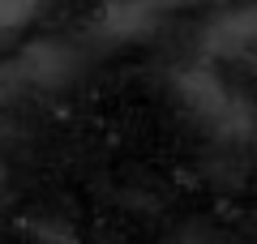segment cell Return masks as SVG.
Here are the masks:
<instances>
[{
	"mask_svg": "<svg viewBox=\"0 0 257 244\" xmlns=\"http://www.w3.org/2000/svg\"><path fill=\"white\" fill-rule=\"evenodd\" d=\"M248 52H257V0L236 5L206 26V56L236 60V56H248Z\"/></svg>",
	"mask_w": 257,
	"mask_h": 244,
	"instance_id": "obj_2",
	"label": "cell"
},
{
	"mask_svg": "<svg viewBox=\"0 0 257 244\" xmlns=\"http://www.w3.org/2000/svg\"><path fill=\"white\" fill-rule=\"evenodd\" d=\"M180 94H189V103H193V111H197V116L219 120V125L236 129L240 103L231 99V90H223L219 77H210V73H189V77H184V86H180Z\"/></svg>",
	"mask_w": 257,
	"mask_h": 244,
	"instance_id": "obj_3",
	"label": "cell"
},
{
	"mask_svg": "<svg viewBox=\"0 0 257 244\" xmlns=\"http://www.w3.org/2000/svg\"><path fill=\"white\" fill-rule=\"evenodd\" d=\"M167 5L172 0H111L107 9L94 22V35H103L107 43H128V39H142L167 18Z\"/></svg>",
	"mask_w": 257,
	"mask_h": 244,
	"instance_id": "obj_1",
	"label": "cell"
}]
</instances>
